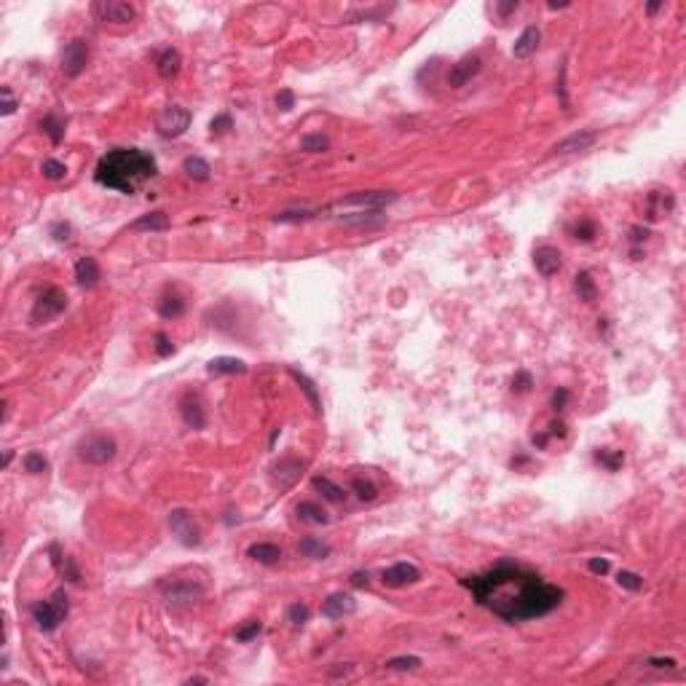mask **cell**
<instances>
[{
	"instance_id": "obj_1",
	"label": "cell",
	"mask_w": 686,
	"mask_h": 686,
	"mask_svg": "<svg viewBox=\"0 0 686 686\" xmlns=\"http://www.w3.org/2000/svg\"><path fill=\"white\" fill-rule=\"evenodd\" d=\"M461 587L469 590L483 609L493 617L509 622H528L547 617L563 603V590L558 584H550L542 574H536L517 563H499L483 574L464 576Z\"/></svg>"
},
{
	"instance_id": "obj_3",
	"label": "cell",
	"mask_w": 686,
	"mask_h": 686,
	"mask_svg": "<svg viewBox=\"0 0 686 686\" xmlns=\"http://www.w3.org/2000/svg\"><path fill=\"white\" fill-rule=\"evenodd\" d=\"M67 611H70V598H67L65 590H57L48 600H38L32 606V620L38 625V630L54 633L65 622Z\"/></svg>"
},
{
	"instance_id": "obj_43",
	"label": "cell",
	"mask_w": 686,
	"mask_h": 686,
	"mask_svg": "<svg viewBox=\"0 0 686 686\" xmlns=\"http://www.w3.org/2000/svg\"><path fill=\"white\" fill-rule=\"evenodd\" d=\"M41 172H44L46 180H54V182H57V180H62L67 175V166L62 161H57V158H48V161H44Z\"/></svg>"
},
{
	"instance_id": "obj_36",
	"label": "cell",
	"mask_w": 686,
	"mask_h": 686,
	"mask_svg": "<svg viewBox=\"0 0 686 686\" xmlns=\"http://www.w3.org/2000/svg\"><path fill=\"white\" fill-rule=\"evenodd\" d=\"M421 657H413V654H405V657H392V660H386L383 667L386 670H399V673H408V670H419L421 667Z\"/></svg>"
},
{
	"instance_id": "obj_28",
	"label": "cell",
	"mask_w": 686,
	"mask_h": 686,
	"mask_svg": "<svg viewBox=\"0 0 686 686\" xmlns=\"http://www.w3.org/2000/svg\"><path fill=\"white\" fill-rule=\"evenodd\" d=\"M132 231H151V234H158V231H169V218L161 212V209H155V212H148V215H142V218H137V220L129 225Z\"/></svg>"
},
{
	"instance_id": "obj_47",
	"label": "cell",
	"mask_w": 686,
	"mask_h": 686,
	"mask_svg": "<svg viewBox=\"0 0 686 686\" xmlns=\"http://www.w3.org/2000/svg\"><path fill=\"white\" fill-rule=\"evenodd\" d=\"M234 129V118L228 115V113H220V115H215L212 118V124H209V132L215 134V137H220V134L231 132Z\"/></svg>"
},
{
	"instance_id": "obj_52",
	"label": "cell",
	"mask_w": 686,
	"mask_h": 686,
	"mask_svg": "<svg viewBox=\"0 0 686 686\" xmlns=\"http://www.w3.org/2000/svg\"><path fill=\"white\" fill-rule=\"evenodd\" d=\"M566 402H569V389L566 386H558L553 392V399H550V408H553L555 413H560L566 408Z\"/></svg>"
},
{
	"instance_id": "obj_25",
	"label": "cell",
	"mask_w": 686,
	"mask_h": 686,
	"mask_svg": "<svg viewBox=\"0 0 686 686\" xmlns=\"http://www.w3.org/2000/svg\"><path fill=\"white\" fill-rule=\"evenodd\" d=\"M99 266H97V260L94 258H81L78 263H75V282H78V287H94L97 282H99Z\"/></svg>"
},
{
	"instance_id": "obj_26",
	"label": "cell",
	"mask_w": 686,
	"mask_h": 686,
	"mask_svg": "<svg viewBox=\"0 0 686 686\" xmlns=\"http://www.w3.org/2000/svg\"><path fill=\"white\" fill-rule=\"evenodd\" d=\"M311 486L316 488L327 502H332V504H343L346 499H349V490L346 488H341V486H335L332 483L330 477H322V475H316L314 480H311Z\"/></svg>"
},
{
	"instance_id": "obj_15",
	"label": "cell",
	"mask_w": 686,
	"mask_h": 686,
	"mask_svg": "<svg viewBox=\"0 0 686 686\" xmlns=\"http://www.w3.org/2000/svg\"><path fill=\"white\" fill-rule=\"evenodd\" d=\"M354 611L356 598L352 593H332L322 603V617H327V620H343V617H352Z\"/></svg>"
},
{
	"instance_id": "obj_20",
	"label": "cell",
	"mask_w": 686,
	"mask_h": 686,
	"mask_svg": "<svg viewBox=\"0 0 686 686\" xmlns=\"http://www.w3.org/2000/svg\"><path fill=\"white\" fill-rule=\"evenodd\" d=\"M596 142V132L590 129H582V132L569 134L566 140H560L558 145L553 148V155H569V153H579V151H587L590 145Z\"/></svg>"
},
{
	"instance_id": "obj_34",
	"label": "cell",
	"mask_w": 686,
	"mask_h": 686,
	"mask_svg": "<svg viewBox=\"0 0 686 686\" xmlns=\"http://www.w3.org/2000/svg\"><path fill=\"white\" fill-rule=\"evenodd\" d=\"M593 461L600 464L603 469H609V472H617L625 464V453L622 450H611V448H598L596 453H593Z\"/></svg>"
},
{
	"instance_id": "obj_35",
	"label": "cell",
	"mask_w": 686,
	"mask_h": 686,
	"mask_svg": "<svg viewBox=\"0 0 686 686\" xmlns=\"http://www.w3.org/2000/svg\"><path fill=\"white\" fill-rule=\"evenodd\" d=\"M41 132L54 142V145H59L62 142V137H65V121L59 118V115H54V113H48L44 121H41Z\"/></svg>"
},
{
	"instance_id": "obj_5",
	"label": "cell",
	"mask_w": 686,
	"mask_h": 686,
	"mask_svg": "<svg viewBox=\"0 0 686 686\" xmlns=\"http://www.w3.org/2000/svg\"><path fill=\"white\" fill-rule=\"evenodd\" d=\"M65 309H67L65 292L59 287H46L44 292L38 295L32 311H30V322H32V325H46V322L57 319Z\"/></svg>"
},
{
	"instance_id": "obj_46",
	"label": "cell",
	"mask_w": 686,
	"mask_h": 686,
	"mask_svg": "<svg viewBox=\"0 0 686 686\" xmlns=\"http://www.w3.org/2000/svg\"><path fill=\"white\" fill-rule=\"evenodd\" d=\"M48 234H51V239L54 242H70V236H73V225L67 220H57L51 222V228H48Z\"/></svg>"
},
{
	"instance_id": "obj_10",
	"label": "cell",
	"mask_w": 686,
	"mask_h": 686,
	"mask_svg": "<svg viewBox=\"0 0 686 686\" xmlns=\"http://www.w3.org/2000/svg\"><path fill=\"white\" fill-rule=\"evenodd\" d=\"M178 410L185 426H191V429H204L207 426V410H204V399H201L199 392H185L178 399Z\"/></svg>"
},
{
	"instance_id": "obj_50",
	"label": "cell",
	"mask_w": 686,
	"mask_h": 686,
	"mask_svg": "<svg viewBox=\"0 0 686 686\" xmlns=\"http://www.w3.org/2000/svg\"><path fill=\"white\" fill-rule=\"evenodd\" d=\"M0 94H3V105H0L3 111H0V113H3L6 118H8V115H14V113H17V108H19V102L14 99V91L8 89V86H3V89H0Z\"/></svg>"
},
{
	"instance_id": "obj_53",
	"label": "cell",
	"mask_w": 686,
	"mask_h": 686,
	"mask_svg": "<svg viewBox=\"0 0 686 686\" xmlns=\"http://www.w3.org/2000/svg\"><path fill=\"white\" fill-rule=\"evenodd\" d=\"M609 569H611V563H609L606 558H590V560H587V571H590V574L603 576V574H609Z\"/></svg>"
},
{
	"instance_id": "obj_61",
	"label": "cell",
	"mask_w": 686,
	"mask_h": 686,
	"mask_svg": "<svg viewBox=\"0 0 686 686\" xmlns=\"http://www.w3.org/2000/svg\"><path fill=\"white\" fill-rule=\"evenodd\" d=\"M547 8H550V11H558V8H569V3H555V0H550V3H547Z\"/></svg>"
},
{
	"instance_id": "obj_56",
	"label": "cell",
	"mask_w": 686,
	"mask_h": 686,
	"mask_svg": "<svg viewBox=\"0 0 686 686\" xmlns=\"http://www.w3.org/2000/svg\"><path fill=\"white\" fill-rule=\"evenodd\" d=\"M649 665H651V667H665V670H673V667H676L678 663H676L673 657H651V660H649Z\"/></svg>"
},
{
	"instance_id": "obj_55",
	"label": "cell",
	"mask_w": 686,
	"mask_h": 686,
	"mask_svg": "<svg viewBox=\"0 0 686 686\" xmlns=\"http://www.w3.org/2000/svg\"><path fill=\"white\" fill-rule=\"evenodd\" d=\"M517 6H520L517 0H507V3H493V11H496V14L502 17V19H507L509 14H515V11H517Z\"/></svg>"
},
{
	"instance_id": "obj_2",
	"label": "cell",
	"mask_w": 686,
	"mask_h": 686,
	"mask_svg": "<svg viewBox=\"0 0 686 686\" xmlns=\"http://www.w3.org/2000/svg\"><path fill=\"white\" fill-rule=\"evenodd\" d=\"M155 172H158L155 158L148 151L115 148L99 158V164L94 169V180H97V185L118 191V193H134L140 188V182L155 178Z\"/></svg>"
},
{
	"instance_id": "obj_6",
	"label": "cell",
	"mask_w": 686,
	"mask_h": 686,
	"mask_svg": "<svg viewBox=\"0 0 686 686\" xmlns=\"http://www.w3.org/2000/svg\"><path fill=\"white\" fill-rule=\"evenodd\" d=\"M191 126V111L188 108H180V105H169L164 108V113L158 115L155 121V129L161 137L166 140H175V137H182Z\"/></svg>"
},
{
	"instance_id": "obj_27",
	"label": "cell",
	"mask_w": 686,
	"mask_h": 686,
	"mask_svg": "<svg viewBox=\"0 0 686 686\" xmlns=\"http://www.w3.org/2000/svg\"><path fill=\"white\" fill-rule=\"evenodd\" d=\"M295 515H298L301 523H309V526H325V523H330L327 512L319 507L316 502H301L295 507Z\"/></svg>"
},
{
	"instance_id": "obj_11",
	"label": "cell",
	"mask_w": 686,
	"mask_h": 686,
	"mask_svg": "<svg viewBox=\"0 0 686 686\" xmlns=\"http://www.w3.org/2000/svg\"><path fill=\"white\" fill-rule=\"evenodd\" d=\"M480 70H483L480 54H466V57H461L456 65H450V70H448V86H450V89H461V86H466Z\"/></svg>"
},
{
	"instance_id": "obj_8",
	"label": "cell",
	"mask_w": 686,
	"mask_h": 686,
	"mask_svg": "<svg viewBox=\"0 0 686 686\" xmlns=\"http://www.w3.org/2000/svg\"><path fill=\"white\" fill-rule=\"evenodd\" d=\"M89 65V44L84 38H75L62 48V73L67 78H78Z\"/></svg>"
},
{
	"instance_id": "obj_42",
	"label": "cell",
	"mask_w": 686,
	"mask_h": 686,
	"mask_svg": "<svg viewBox=\"0 0 686 686\" xmlns=\"http://www.w3.org/2000/svg\"><path fill=\"white\" fill-rule=\"evenodd\" d=\"M327 137H322V134H306L303 140H301V148L303 151H309V153H322V151H327Z\"/></svg>"
},
{
	"instance_id": "obj_60",
	"label": "cell",
	"mask_w": 686,
	"mask_h": 686,
	"mask_svg": "<svg viewBox=\"0 0 686 686\" xmlns=\"http://www.w3.org/2000/svg\"><path fill=\"white\" fill-rule=\"evenodd\" d=\"M660 8H663V3H649V6H646V14H657Z\"/></svg>"
},
{
	"instance_id": "obj_51",
	"label": "cell",
	"mask_w": 686,
	"mask_h": 686,
	"mask_svg": "<svg viewBox=\"0 0 686 686\" xmlns=\"http://www.w3.org/2000/svg\"><path fill=\"white\" fill-rule=\"evenodd\" d=\"M646 236H649V231L643 228V225H636V228H630V244H633V258H638L641 255V247L643 242H646Z\"/></svg>"
},
{
	"instance_id": "obj_4",
	"label": "cell",
	"mask_w": 686,
	"mask_h": 686,
	"mask_svg": "<svg viewBox=\"0 0 686 686\" xmlns=\"http://www.w3.org/2000/svg\"><path fill=\"white\" fill-rule=\"evenodd\" d=\"M115 453H118V443L113 440L111 435H102V432H94V435L84 437L78 443V459L84 464L105 466L115 459Z\"/></svg>"
},
{
	"instance_id": "obj_7",
	"label": "cell",
	"mask_w": 686,
	"mask_h": 686,
	"mask_svg": "<svg viewBox=\"0 0 686 686\" xmlns=\"http://www.w3.org/2000/svg\"><path fill=\"white\" fill-rule=\"evenodd\" d=\"M169 528L180 539V544H185V547L201 544V531L188 509H172L169 512Z\"/></svg>"
},
{
	"instance_id": "obj_16",
	"label": "cell",
	"mask_w": 686,
	"mask_h": 686,
	"mask_svg": "<svg viewBox=\"0 0 686 686\" xmlns=\"http://www.w3.org/2000/svg\"><path fill=\"white\" fill-rule=\"evenodd\" d=\"M673 207H676V196L670 191H651L646 196V204H643V215H646L649 222H654L665 218V215H670Z\"/></svg>"
},
{
	"instance_id": "obj_22",
	"label": "cell",
	"mask_w": 686,
	"mask_h": 686,
	"mask_svg": "<svg viewBox=\"0 0 686 686\" xmlns=\"http://www.w3.org/2000/svg\"><path fill=\"white\" fill-rule=\"evenodd\" d=\"M180 67H182V57H180L178 48H164V51L158 54V59H155V70H158V75H161L164 81L178 78Z\"/></svg>"
},
{
	"instance_id": "obj_24",
	"label": "cell",
	"mask_w": 686,
	"mask_h": 686,
	"mask_svg": "<svg viewBox=\"0 0 686 686\" xmlns=\"http://www.w3.org/2000/svg\"><path fill=\"white\" fill-rule=\"evenodd\" d=\"M287 373H289V378L301 386V392L306 394V399L311 402V410H314V413H322V397H319V392H316V383H314L306 373H301L298 368H287Z\"/></svg>"
},
{
	"instance_id": "obj_59",
	"label": "cell",
	"mask_w": 686,
	"mask_h": 686,
	"mask_svg": "<svg viewBox=\"0 0 686 686\" xmlns=\"http://www.w3.org/2000/svg\"><path fill=\"white\" fill-rule=\"evenodd\" d=\"M185 684H209V678H204V676H191V678H185Z\"/></svg>"
},
{
	"instance_id": "obj_48",
	"label": "cell",
	"mask_w": 686,
	"mask_h": 686,
	"mask_svg": "<svg viewBox=\"0 0 686 686\" xmlns=\"http://www.w3.org/2000/svg\"><path fill=\"white\" fill-rule=\"evenodd\" d=\"M533 386V378L531 373H526V370H517V376L512 378V392L515 394H528Z\"/></svg>"
},
{
	"instance_id": "obj_40",
	"label": "cell",
	"mask_w": 686,
	"mask_h": 686,
	"mask_svg": "<svg viewBox=\"0 0 686 686\" xmlns=\"http://www.w3.org/2000/svg\"><path fill=\"white\" fill-rule=\"evenodd\" d=\"M309 617H311V609L306 603H292L287 609V622L292 627H303L309 622Z\"/></svg>"
},
{
	"instance_id": "obj_29",
	"label": "cell",
	"mask_w": 686,
	"mask_h": 686,
	"mask_svg": "<svg viewBox=\"0 0 686 686\" xmlns=\"http://www.w3.org/2000/svg\"><path fill=\"white\" fill-rule=\"evenodd\" d=\"M330 553H332V547L327 542H322V539L306 536V539L298 542V555L311 558V560H325V558H330Z\"/></svg>"
},
{
	"instance_id": "obj_21",
	"label": "cell",
	"mask_w": 686,
	"mask_h": 686,
	"mask_svg": "<svg viewBox=\"0 0 686 686\" xmlns=\"http://www.w3.org/2000/svg\"><path fill=\"white\" fill-rule=\"evenodd\" d=\"M539 41H542L539 27H536V24H528V27L520 32V38L515 41V46H512V54H515L517 59H528L533 51L539 48Z\"/></svg>"
},
{
	"instance_id": "obj_12",
	"label": "cell",
	"mask_w": 686,
	"mask_h": 686,
	"mask_svg": "<svg viewBox=\"0 0 686 686\" xmlns=\"http://www.w3.org/2000/svg\"><path fill=\"white\" fill-rule=\"evenodd\" d=\"M301 472H303V461L295 459V456H285V459H279L276 464L271 466V483L279 490H287V488L295 486Z\"/></svg>"
},
{
	"instance_id": "obj_38",
	"label": "cell",
	"mask_w": 686,
	"mask_h": 686,
	"mask_svg": "<svg viewBox=\"0 0 686 686\" xmlns=\"http://www.w3.org/2000/svg\"><path fill=\"white\" fill-rule=\"evenodd\" d=\"M352 490L356 493L359 502H376V496H378V488L373 486L370 480H365V477H354V480H352Z\"/></svg>"
},
{
	"instance_id": "obj_13",
	"label": "cell",
	"mask_w": 686,
	"mask_h": 686,
	"mask_svg": "<svg viewBox=\"0 0 686 686\" xmlns=\"http://www.w3.org/2000/svg\"><path fill=\"white\" fill-rule=\"evenodd\" d=\"M158 590L164 593V598L169 603H188V600H196L204 593L201 584H196V582H182V579H166V582L158 584Z\"/></svg>"
},
{
	"instance_id": "obj_31",
	"label": "cell",
	"mask_w": 686,
	"mask_h": 686,
	"mask_svg": "<svg viewBox=\"0 0 686 686\" xmlns=\"http://www.w3.org/2000/svg\"><path fill=\"white\" fill-rule=\"evenodd\" d=\"M185 311V298L180 295V292H164L161 295V301H158V314L164 316V319H175Z\"/></svg>"
},
{
	"instance_id": "obj_18",
	"label": "cell",
	"mask_w": 686,
	"mask_h": 686,
	"mask_svg": "<svg viewBox=\"0 0 686 686\" xmlns=\"http://www.w3.org/2000/svg\"><path fill=\"white\" fill-rule=\"evenodd\" d=\"M421 579V571L413 566V563H394V566H389L383 574H381V582L386 584V587H405V584H413V582H419Z\"/></svg>"
},
{
	"instance_id": "obj_17",
	"label": "cell",
	"mask_w": 686,
	"mask_h": 686,
	"mask_svg": "<svg viewBox=\"0 0 686 686\" xmlns=\"http://www.w3.org/2000/svg\"><path fill=\"white\" fill-rule=\"evenodd\" d=\"M533 266H536V271H539L542 276L550 279L555 274H560V268H563V255H560L558 247L544 244V247H539V249L533 252Z\"/></svg>"
},
{
	"instance_id": "obj_54",
	"label": "cell",
	"mask_w": 686,
	"mask_h": 686,
	"mask_svg": "<svg viewBox=\"0 0 686 686\" xmlns=\"http://www.w3.org/2000/svg\"><path fill=\"white\" fill-rule=\"evenodd\" d=\"M276 108H279V111H285V113L292 111V108H295V94H292L289 89H282L279 94H276Z\"/></svg>"
},
{
	"instance_id": "obj_37",
	"label": "cell",
	"mask_w": 686,
	"mask_h": 686,
	"mask_svg": "<svg viewBox=\"0 0 686 686\" xmlns=\"http://www.w3.org/2000/svg\"><path fill=\"white\" fill-rule=\"evenodd\" d=\"M571 236L574 239H579V242H593L598 236V225H596V220H579V222H574L571 225Z\"/></svg>"
},
{
	"instance_id": "obj_32",
	"label": "cell",
	"mask_w": 686,
	"mask_h": 686,
	"mask_svg": "<svg viewBox=\"0 0 686 686\" xmlns=\"http://www.w3.org/2000/svg\"><path fill=\"white\" fill-rule=\"evenodd\" d=\"M574 289H576V295H579V301H584V303H593L598 298V285L590 271H579V274H576Z\"/></svg>"
},
{
	"instance_id": "obj_57",
	"label": "cell",
	"mask_w": 686,
	"mask_h": 686,
	"mask_svg": "<svg viewBox=\"0 0 686 686\" xmlns=\"http://www.w3.org/2000/svg\"><path fill=\"white\" fill-rule=\"evenodd\" d=\"M352 584H354V587H368V584H370V574H368V571H354V574H352Z\"/></svg>"
},
{
	"instance_id": "obj_41",
	"label": "cell",
	"mask_w": 686,
	"mask_h": 686,
	"mask_svg": "<svg viewBox=\"0 0 686 686\" xmlns=\"http://www.w3.org/2000/svg\"><path fill=\"white\" fill-rule=\"evenodd\" d=\"M617 584L622 590H630V593H638L643 587V576L636 574V571H620L617 574Z\"/></svg>"
},
{
	"instance_id": "obj_33",
	"label": "cell",
	"mask_w": 686,
	"mask_h": 686,
	"mask_svg": "<svg viewBox=\"0 0 686 686\" xmlns=\"http://www.w3.org/2000/svg\"><path fill=\"white\" fill-rule=\"evenodd\" d=\"M182 172H185V178H191L193 182H207L212 169H209V164L201 155H188L182 161Z\"/></svg>"
},
{
	"instance_id": "obj_14",
	"label": "cell",
	"mask_w": 686,
	"mask_h": 686,
	"mask_svg": "<svg viewBox=\"0 0 686 686\" xmlns=\"http://www.w3.org/2000/svg\"><path fill=\"white\" fill-rule=\"evenodd\" d=\"M94 14H97L102 22H113V24L134 22V17H137L134 6L121 3V0H102V3H94Z\"/></svg>"
},
{
	"instance_id": "obj_9",
	"label": "cell",
	"mask_w": 686,
	"mask_h": 686,
	"mask_svg": "<svg viewBox=\"0 0 686 686\" xmlns=\"http://www.w3.org/2000/svg\"><path fill=\"white\" fill-rule=\"evenodd\" d=\"M397 201V193L392 191H359L352 196L335 201V207H362V209H386L389 204Z\"/></svg>"
},
{
	"instance_id": "obj_44",
	"label": "cell",
	"mask_w": 686,
	"mask_h": 686,
	"mask_svg": "<svg viewBox=\"0 0 686 686\" xmlns=\"http://www.w3.org/2000/svg\"><path fill=\"white\" fill-rule=\"evenodd\" d=\"M260 630H263V625L258 620H249L247 625H242L239 630H236V641L239 643H249L252 638H258L260 636Z\"/></svg>"
},
{
	"instance_id": "obj_30",
	"label": "cell",
	"mask_w": 686,
	"mask_h": 686,
	"mask_svg": "<svg viewBox=\"0 0 686 686\" xmlns=\"http://www.w3.org/2000/svg\"><path fill=\"white\" fill-rule=\"evenodd\" d=\"M247 555L252 558V560H258V563H263V566H274L279 558H282V547H276V544H271V542H258V544H252Z\"/></svg>"
},
{
	"instance_id": "obj_58",
	"label": "cell",
	"mask_w": 686,
	"mask_h": 686,
	"mask_svg": "<svg viewBox=\"0 0 686 686\" xmlns=\"http://www.w3.org/2000/svg\"><path fill=\"white\" fill-rule=\"evenodd\" d=\"M523 464H528V456H517V459H512V461H509L512 469H520Z\"/></svg>"
},
{
	"instance_id": "obj_49",
	"label": "cell",
	"mask_w": 686,
	"mask_h": 686,
	"mask_svg": "<svg viewBox=\"0 0 686 686\" xmlns=\"http://www.w3.org/2000/svg\"><path fill=\"white\" fill-rule=\"evenodd\" d=\"M155 343H153V349H155V354L158 356H172L175 354V343L164 335V332H155V338H153Z\"/></svg>"
},
{
	"instance_id": "obj_45",
	"label": "cell",
	"mask_w": 686,
	"mask_h": 686,
	"mask_svg": "<svg viewBox=\"0 0 686 686\" xmlns=\"http://www.w3.org/2000/svg\"><path fill=\"white\" fill-rule=\"evenodd\" d=\"M311 218H314L311 209H287V212L274 215V222H303V220H311Z\"/></svg>"
},
{
	"instance_id": "obj_62",
	"label": "cell",
	"mask_w": 686,
	"mask_h": 686,
	"mask_svg": "<svg viewBox=\"0 0 686 686\" xmlns=\"http://www.w3.org/2000/svg\"><path fill=\"white\" fill-rule=\"evenodd\" d=\"M11 459H14V450H6V456H3V466L11 464Z\"/></svg>"
},
{
	"instance_id": "obj_23",
	"label": "cell",
	"mask_w": 686,
	"mask_h": 686,
	"mask_svg": "<svg viewBox=\"0 0 686 686\" xmlns=\"http://www.w3.org/2000/svg\"><path fill=\"white\" fill-rule=\"evenodd\" d=\"M207 373H212V376H244L247 365H244V359H236V356H215V359H209Z\"/></svg>"
},
{
	"instance_id": "obj_39",
	"label": "cell",
	"mask_w": 686,
	"mask_h": 686,
	"mask_svg": "<svg viewBox=\"0 0 686 686\" xmlns=\"http://www.w3.org/2000/svg\"><path fill=\"white\" fill-rule=\"evenodd\" d=\"M24 464V472H30V475H41L48 469V459H46L44 453H38V450H30L27 456L22 459Z\"/></svg>"
},
{
	"instance_id": "obj_19",
	"label": "cell",
	"mask_w": 686,
	"mask_h": 686,
	"mask_svg": "<svg viewBox=\"0 0 686 686\" xmlns=\"http://www.w3.org/2000/svg\"><path fill=\"white\" fill-rule=\"evenodd\" d=\"M335 220L343 222V225H352V228L370 231V228L386 225V215H381V209H359V212H352V215H341Z\"/></svg>"
}]
</instances>
